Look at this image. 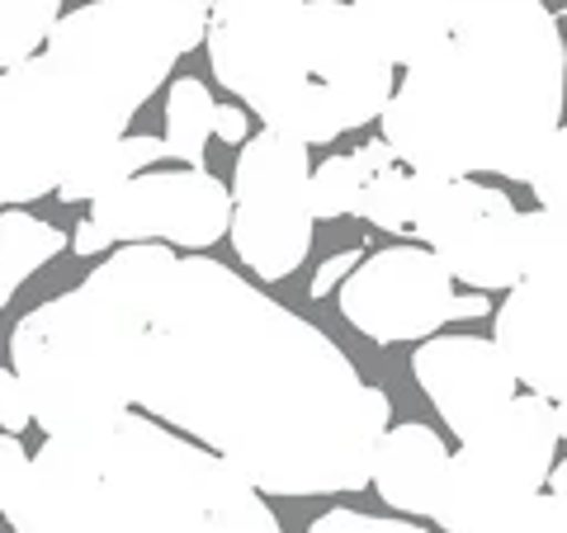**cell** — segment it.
Here are the masks:
<instances>
[{
	"label": "cell",
	"instance_id": "1",
	"mask_svg": "<svg viewBox=\"0 0 567 533\" xmlns=\"http://www.w3.org/2000/svg\"><path fill=\"white\" fill-rule=\"evenodd\" d=\"M114 373L260 495H346L393 420L350 354L237 270L171 245H118L85 274Z\"/></svg>",
	"mask_w": 567,
	"mask_h": 533
},
{
	"label": "cell",
	"instance_id": "2",
	"mask_svg": "<svg viewBox=\"0 0 567 533\" xmlns=\"http://www.w3.org/2000/svg\"><path fill=\"white\" fill-rule=\"evenodd\" d=\"M563 104V33L544 0H450V39L406 66L379 123L416 175L529 180Z\"/></svg>",
	"mask_w": 567,
	"mask_h": 533
},
{
	"label": "cell",
	"instance_id": "3",
	"mask_svg": "<svg viewBox=\"0 0 567 533\" xmlns=\"http://www.w3.org/2000/svg\"><path fill=\"white\" fill-rule=\"evenodd\" d=\"M213 0H85L29 62L0 71V208L52 199L171 81Z\"/></svg>",
	"mask_w": 567,
	"mask_h": 533
},
{
	"label": "cell",
	"instance_id": "4",
	"mask_svg": "<svg viewBox=\"0 0 567 533\" xmlns=\"http://www.w3.org/2000/svg\"><path fill=\"white\" fill-rule=\"evenodd\" d=\"M6 524L10 533H284L241 472L133 411L43 439Z\"/></svg>",
	"mask_w": 567,
	"mask_h": 533
},
{
	"label": "cell",
	"instance_id": "5",
	"mask_svg": "<svg viewBox=\"0 0 567 533\" xmlns=\"http://www.w3.org/2000/svg\"><path fill=\"white\" fill-rule=\"evenodd\" d=\"M208 71L270 133L327 147L383 114L398 81L341 0H213Z\"/></svg>",
	"mask_w": 567,
	"mask_h": 533
},
{
	"label": "cell",
	"instance_id": "6",
	"mask_svg": "<svg viewBox=\"0 0 567 533\" xmlns=\"http://www.w3.org/2000/svg\"><path fill=\"white\" fill-rule=\"evenodd\" d=\"M10 368L29 393L33 425L48 439L100 430L133 411L100 316L81 289L48 297L20 316V326L10 331Z\"/></svg>",
	"mask_w": 567,
	"mask_h": 533
},
{
	"label": "cell",
	"instance_id": "7",
	"mask_svg": "<svg viewBox=\"0 0 567 533\" xmlns=\"http://www.w3.org/2000/svg\"><path fill=\"white\" fill-rule=\"evenodd\" d=\"M558 458V425L554 401L544 397H511L502 416H492L473 439L450 453L445 487L435 501V529L440 533H477L496 514L529 501L548 487Z\"/></svg>",
	"mask_w": 567,
	"mask_h": 533
},
{
	"label": "cell",
	"instance_id": "8",
	"mask_svg": "<svg viewBox=\"0 0 567 533\" xmlns=\"http://www.w3.org/2000/svg\"><path fill=\"white\" fill-rule=\"evenodd\" d=\"M233 227V189L213 170H142L100 194L91 218L71 227V251L91 260L110 245H181L208 251Z\"/></svg>",
	"mask_w": 567,
	"mask_h": 533
},
{
	"label": "cell",
	"instance_id": "9",
	"mask_svg": "<svg viewBox=\"0 0 567 533\" xmlns=\"http://www.w3.org/2000/svg\"><path fill=\"white\" fill-rule=\"evenodd\" d=\"M312 161L308 147L284 133L246 137L233 170V251L265 283L289 279L312 251Z\"/></svg>",
	"mask_w": 567,
	"mask_h": 533
},
{
	"label": "cell",
	"instance_id": "10",
	"mask_svg": "<svg viewBox=\"0 0 567 533\" xmlns=\"http://www.w3.org/2000/svg\"><path fill=\"white\" fill-rule=\"evenodd\" d=\"M406 232L425 251H435L450 279L468 283L473 293H496L520 283V208L502 189L412 170Z\"/></svg>",
	"mask_w": 567,
	"mask_h": 533
},
{
	"label": "cell",
	"instance_id": "11",
	"mask_svg": "<svg viewBox=\"0 0 567 533\" xmlns=\"http://www.w3.org/2000/svg\"><path fill=\"white\" fill-rule=\"evenodd\" d=\"M454 279L425 245H388L341 283V316L374 345L431 341L450 322Z\"/></svg>",
	"mask_w": 567,
	"mask_h": 533
},
{
	"label": "cell",
	"instance_id": "12",
	"mask_svg": "<svg viewBox=\"0 0 567 533\" xmlns=\"http://www.w3.org/2000/svg\"><path fill=\"white\" fill-rule=\"evenodd\" d=\"M412 378L421 383L425 401L450 425V435L464 443L492 416H502L516 397V373L496 341L483 335H431L412 354Z\"/></svg>",
	"mask_w": 567,
	"mask_h": 533
},
{
	"label": "cell",
	"instance_id": "13",
	"mask_svg": "<svg viewBox=\"0 0 567 533\" xmlns=\"http://www.w3.org/2000/svg\"><path fill=\"white\" fill-rule=\"evenodd\" d=\"M496 349L516 383L544 401H567V293L520 279L496 307Z\"/></svg>",
	"mask_w": 567,
	"mask_h": 533
},
{
	"label": "cell",
	"instance_id": "14",
	"mask_svg": "<svg viewBox=\"0 0 567 533\" xmlns=\"http://www.w3.org/2000/svg\"><path fill=\"white\" fill-rule=\"evenodd\" d=\"M445 468H450V449L431 425L402 420L388 425L374 463H369V487L379 491L383 505H393L402 514H435L440 487H445Z\"/></svg>",
	"mask_w": 567,
	"mask_h": 533
},
{
	"label": "cell",
	"instance_id": "15",
	"mask_svg": "<svg viewBox=\"0 0 567 533\" xmlns=\"http://www.w3.org/2000/svg\"><path fill=\"white\" fill-rule=\"evenodd\" d=\"M350 10L393 71L450 39V0H350Z\"/></svg>",
	"mask_w": 567,
	"mask_h": 533
},
{
	"label": "cell",
	"instance_id": "16",
	"mask_svg": "<svg viewBox=\"0 0 567 533\" xmlns=\"http://www.w3.org/2000/svg\"><path fill=\"white\" fill-rule=\"evenodd\" d=\"M156 161H166V142L162 137H147V133H123L118 142H110L104 151H95L85 166H76L58 185L52 199L58 203H95L100 194L118 189L123 180H133V175L152 170Z\"/></svg>",
	"mask_w": 567,
	"mask_h": 533
},
{
	"label": "cell",
	"instance_id": "17",
	"mask_svg": "<svg viewBox=\"0 0 567 533\" xmlns=\"http://www.w3.org/2000/svg\"><path fill=\"white\" fill-rule=\"evenodd\" d=\"M62 251H66V232H58V222H43L24 208H0V312Z\"/></svg>",
	"mask_w": 567,
	"mask_h": 533
},
{
	"label": "cell",
	"instance_id": "18",
	"mask_svg": "<svg viewBox=\"0 0 567 533\" xmlns=\"http://www.w3.org/2000/svg\"><path fill=\"white\" fill-rule=\"evenodd\" d=\"M213 114H218V100L208 95V85L199 76H175L166 95V137H162L166 156L199 170L213 133Z\"/></svg>",
	"mask_w": 567,
	"mask_h": 533
},
{
	"label": "cell",
	"instance_id": "19",
	"mask_svg": "<svg viewBox=\"0 0 567 533\" xmlns=\"http://www.w3.org/2000/svg\"><path fill=\"white\" fill-rule=\"evenodd\" d=\"M520 279L567 293V218L544 208L520 212Z\"/></svg>",
	"mask_w": 567,
	"mask_h": 533
},
{
	"label": "cell",
	"instance_id": "20",
	"mask_svg": "<svg viewBox=\"0 0 567 533\" xmlns=\"http://www.w3.org/2000/svg\"><path fill=\"white\" fill-rule=\"evenodd\" d=\"M62 20V0H0V71L29 62Z\"/></svg>",
	"mask_w": 567,
	"mask_h": 533
},
{
	"label": "cell",
	"instance_id": "21",
	"mask_svg": "<svg viewBox=\"0 0 567 533\" xmlns=\"http://www.w3.org/2000/svg\"><path fill=\"white\" fill-rule=\"evenodd\" d=\"M369 180V170L360 166V156H331L312 170L308 180V199H312V218L336 222V218H350L354 203H360V189Z\"/></svg>",
	"mask_w": 567,
	"mask_h": 533
},
{
	"label": "cell",
	"instance_id": "22",
	"mask_svg": "<svg viewBox=\"0 0 567 533\" xmlns=\"http://www.w3.org/2000/svg\"><path fill=\"white\" fill-rule=\"evenodd\" d=\"M354 218H364L379 232H406V222H412V170L388 166L369 175L360 203H354Z\"/></svg>",
	"mask_w": 567,
	"mask_h": 533
},
{
	"label": "cell",
	"instance_id": "23",
	"mask_svg": "<svg viewBox=\"0 0 567 533\" xmlns=\"http://www.w3.org/2000/svg\"><path fill=\"white\" fill-rule=\"evenodd\" d=\"M477 533H567V501L539 491V495H529V501L511 505L506 514H496V520Z\"/></svg>",
	"mask_w": 567,
	"mask_h": 533
},
{
	"label": "cell",
	"instance_id": "24",
	"mask_svg": "<svg viewBox=\"0 0 567 533\" xmlns=\"http://www.w3.org/2000/svg\"><path fill=\"white\" fill-rule=\"evenodd\" d=\"M529 194L539 199L544 212H554V218H567V123L554 133V142L544 147L535 175H529Z\"/></svg>",
	"mask_w": 567,
	"mask_h": 533
},
{
	"label": "cell",
	"instance_id": "25",
	"mask_svg": "<svg viewBox=\"0 0 567 533\" xmlns=\"http://www.w3.org/2000/svg\"><path fill=\"white\" fill-rule=\"evenodd\" d=\"M308 533H431V529H421L412 520H379V514L336 505L327 514H317V520L308 524Z\"/></svg>",
	"mask_w": 567,
	"mask_h": 533
},
{
	"label": "cell",
	"instance_id": "26",
	"mask_svg": "<svg viewBox=\"0 0 567 533\" xmlns=\"http://www.w3.org/2000/svg\"><path fill=\"white\" fill-rule=\"evenodd\" d=\"M29 425H33V406H29L24 383L14 378V368H0V430L24 439Z\"/></svg>",
	"mask_w": 567,
	"mask_h": 533
},
{
	"label": "cell",
	"instance_id": "27",
	"mask_svg": "<svg viewBox=\"0 0 567 533\" xmlns=\"http://www.w3.org/2000/svg\"><path fill=\"white\" fill-rule=\"evenodd\" d=\"M24 472H29V449H24V439H20V435H0V514H6L10 495L20 491Z\"/></svg>",
	"mask_w": 567,
	"mask_h": 533
},
{
	"label": "cell",
	"instance_id": "28",
	"mask_svg": "<svg viewBox=\"0 0 567 533\" xmlns=\"http://www.w3.org/2000/svg\"><path fill=\"white\" fill-rule=\"evenodd\" d=\"M354 264H360V251H341V255H331V260H322V270L312 274V283H308V293L322 302L336 283H346V274L354 270Z\"/></svg>",
	"mask_w": 567,
	"mask_h": 533
},
{
	"label": "cell",
	"instance_id": "29",
	"mask_svg": "<svg viewBox=\"0 0 567 533\" xmlns=\"http://www.w3.org/2000/svg\"><path fill=\"white\" fill-rule=\"evenodd\" d=\"M213 137L227 142V147H241V142L251 137V118H246L241 104H218V114H213Z\"/></svg>",
	"mask_w": 567,
	"mask_h": 533
},
{
	"label": "cell",
	"instance_id": "30",
	"mask_svg": "<svg viewBox=\"0 0 567 533\" xmlns=\"http://www.w3.org/2000/svg\"><path fill=\"white\" fill-rule=\"evenodd\" d=\"M487 312H492V302H487V293H464V297H458V293H454L450 322H477V316H487Z\"/></svg>",
	"mask_w": 567,
	"mask_h": 533
},
{
	"label": "cell",
	"instance_id": "31",
	"mask_svg": "<svg viewBox=\"0 0 567 533\" xmlns=\"http://www.w3.org/2000/svg\"><path fill=\"white\" fill-rule=\"evenodd\" d=\"M548 495H563V501H567V458H563V463H554V472H548Z\"/></svg>",
	"mask_w": 567,
	"mask_h": 533
},
{
	"label": "cell",
	"instance_id": "32",
	"mask_svg": "<svg viewBox=\"0 0 567 533\" xmlns=\"http://www.w3.org/2000/svg\"><path fill=\"white\" fill-rule=\"evenodd\" d=\"M554 425H558V439H567V401H554Z\"/></svg>",
	"mask_w": 567,
	"mask_h": 533
},
{
	"label": "cell",
	"instance_id": "33",
	"mask_svg": "<svg viewBox=\"0 0 567 533\" xmlns=\"http://www.w3.org/2000/svg\"><path fill=\"white\" fill-rule=\"evenodd\" d=\"M563 91H567V39H563Z\"/></svg>",
	"mask_w": 567,
	"mask_h": 533
}]
</instances>
